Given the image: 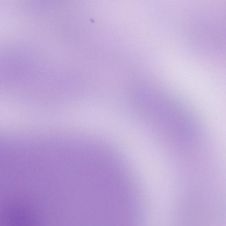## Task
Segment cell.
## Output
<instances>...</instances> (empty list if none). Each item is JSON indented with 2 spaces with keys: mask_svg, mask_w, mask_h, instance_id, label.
<instances>
[{
  "mask_svg": "<svg viewBox=\"0 0 226 226\" xmlns=\"http://www.w3.org/2000/svg\"><path fill=\"white\" fill-rule=\"evenodd\" d=\"M2 76L1 75V80H2V81H1V82H2ZM2 85H3V84H2ZM4 92H5L4 89Z\"/></svg>",
  "mask_w": 226,
  "mask_h": 226,
  "instance_id": "7a4b0ae2",
  "label": "cell"
},
{
  "mask_svg": "<svg viewBox=\"0 0 226 226\" xmlns=\"http://www.w3.org/2000/svg\"><path fill=\"white\" fill-rule=\"evenodd\" d=\"M14 214L11 215L10 222H8L11 223L10 226H31L29 224L27 215L24 214V212L21 213V211L18 213L16 211Z\"/></svg>",
  "mask_w": 226,
  "mask_h": 226,
  "instance_id": "6da1fadb",
  "label": "cell"
}]
</instances>
